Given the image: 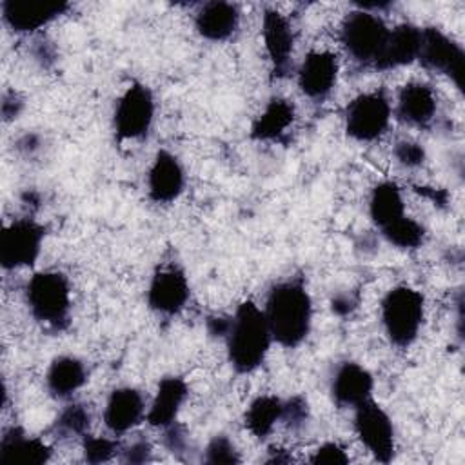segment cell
Listing matches in <instances>:
<instances>
[{
  "label": "cell",
  "instance_id": "1",
  "mask_svg": "<svg viewBox=\"0 0 465 465\" xmlns=\"http://www.w3.org/2000/svg\"><path fill=\"white\" fill-rule=\"evenodd\" d=\"M272 341L285 349L298 347L311 332L312 300L302 280L274 283L263 307Z\"/></svg>",
  "mask_w": 465,
  "mask_h": 465
},
{
  "label": "cell",
  "instance_id": "2",
  "mask_svg": "<svg viewBox=\"0 0 465 465\" xmlns=\"http://www.w3.org/2000/svg\"><path fill=\"white\" fill-rule=\"evenodd\" d=\"M272 336L263 309L252 300L238 305L225 336L227 361L238 374H251L265 361Z\"/></svg>",
  "mask_w": 465,
  "mask_h": 465
},
{
  "label": "cell",
  "instance_id": "3",
  "mask_svg": "<svg viewBox=\"0 0 465 465\" xmlns=\"http://www.w3.org/2000/svg\"><path fill=\"white\" fill-rule=\"evenodd\" d=\"M25 303L31 316L51 331H64L71 318V285L60 271L35 272L25 285Z\"/></svg>",
  "mask_w": 465,
  "mask_h": 465
},
{
  "label": "cell",
  "instance_id": "4",
  "mask_svg": "<svg viewBox=\"0 0 465 465\" xmlns=\"http://www.w3.org/2000/svg\"><path fill=\"white\" fill-rule=\"evenodd\" d=\"M425 298L411 285H396L380 302V318L387 340L400 349L411 347L421 329Z\"/></svg>",
  "mask_w": 465,
  "mask_h": 465
},
{
  "label": "cell",
  "instance_id": "5",
  "mask_svg": "<svg viewBox=\"0 0 465 465\" xmlns=\"http://www.w3.org/2000/svg\"><path fill=\"white\" fill-rule=\"evenodd\" d=\"M387 36L389 27L383 18L360 9L349 13L340 27L341 45L345 47L347 54L361 65H374Z\"/></svg>",
  "mask_w": 465,
  "mask_h": 465
},
{
  "label": "cell",
  "instance_id": "6",
  "mask_svg": "<svg viewBox=\"0 0 465 465\" xmlns=\"http://www.w3.org/2000/svg\"><path fill=\"white\" fill-rule=\"evenodd\" d=\"M391 102L383 89L354 96L343 113V127L349 138L369 143L378 140L391 122Z\"/></svg>",
  "mask_w": 465,
  "mask_h": 465
},
{
  "label": "cell",
  "instance_id": "7",
  "mask_svg": "<svg viewBox=\"0 0 465 465\" xmlns=\"http://www.w3.org/2000/svg\"><path fill=\"white\" fill-rule=\"evenodd\" d=\"M154 96L145 84L133 82L118 98L113 113V129L120 142L142 140L154 120Z\"/></svg>",
  "mask_w": 465,
  "mask_h": 465
},
{
  "label": "cell",
  "instance_id": "8",
  "mask_svg": "<svg viewBox=\"0 0 465 465\" xmlns=\"http://www.w3.org/2000/svg\"><path fill=\"white\" fill-rule=\"evenodd\" d=\"M354 432L361 445L380 463L392 461L396 454L394 425L387 411L372 398L354 407Z\"/></svg>",
  "mask_w": 465,
  "mask_h": 465
},
{
  "label": "cell",
  "instance_id": "9",
  "mask_svg": "<svg viewBox=\"0 0 465 465\" xmlns=\"http://www.w3.org/2000/svg\"><path fill=\"white\" fill-rule=\"evenodd\" d=\"M45 227L33 218H16L0 234V263L5 271L31 267L42 251Z\"/></svg>",
  "mask_w": 465,
  "mask_h": 465
},
{
  "label": "cell",
  "instance_id": "10",
  "mask_svg": "<svg viewBox=\"0 0 465 465\" xmlns=\"http://www.w3.org/2000/svg\"><path fill=\"white\" fill-rule=\"evenodd\" d=\"M418 60L425 69L449 76L460 91L463 89V62H465L463 49L441 29L438 27L421 29V45H420Z\"/></svg>",
  "mask_w": 465,
  "mask_h": 465
},
{
  "label": "cell",
  "instance_id": "11",
  "mask_svg": "<svg viewBox=\"0 0 465 465\" xmlns=\"http://www.w3.org/2000/svg\"><path fill=\"white\" fill-rule=\"evenodd\" d=\"M191 287L178 265H163L154 271L147 287V307L163 318L176 316L187 303Z\"/></svg>",
  "mask_w": 465,
  "mask_h": 465
},
{
  "label": "cell",
  "instance_id": "12",
  "mask_svg": "<svg viewBox=\"0 0 465 465\" xmlns=\"http://www.w3.org/2000/svg\"><path fill=\"white\" fill-rule=\"evenodd\" d=\"M69 9L67 2H44V0H4L2 20L20 35L35 33Z\"/></svg>",
  "mask_w": 465,
  "mask_h": 465
},
{
  "label": "cell",
  "instance_id": "13",
  "mask_svg": "<svg viewBox=\"0 0 465 465\" xmlns=\"http://www.w3.org/2000/svg\"><path fill=\"white\" fill-rule=\"evenodd\" d=\"M262 36L271 62V76L280 80L291 71L294 35L289 20L276 9H265L262 16Z\"/></svg>",
  "mask_w": 465,
  "mask_h": 465
},
{
  "label": "cell",
  "instance_id": "14",
  "mask_svg": "<svg viewBox=\"0 0 465 465\" xmlns=\"http://www.w3.org/2000/svg\"><path fill=\"white\" fill-rule=\"evenodd\" d=\"M338 56L331 51H309L298 71L296 80L300 91L311 100H323L331 94L338 80Z\"/></svg>",
  "mask_w": 465,
  "mask_h": 465
},
{
  "label": "cell",
  "instance_id": "15",
  "mask_svg": "<svg viewBox=\"0 0 465 465\" xmlns=\"http://www.w3.org/2000/svg\"><path fill=\"white\" fill-rule=\"evenodd\" d=\"M185 187V171L182 162L171 151L160 149L147 173V194L154 203L174 202Z\"/></svg>",
  "mask_w": 465,
  "mask_h": 465
},
{
  "label": "cell",
  "instance_id": "16",
  "mask_svg": "<svg viewBox=\"0 0 465 465\" xmlns=\"http://www.w3.org/2000/svg\"><path fill=\"white\" fill-rule=\"evenodd\" d=\"M372 389V374L356 361L340 363L331 378V396L340 409H354L371 398Z\"/></svg>",
  "mask_w": 465,
  "mask_h": 465
},
{
  "label": "cell",
  "instance_id": "17",
  "mask_svg": "<svg viewBox=\"0 0 465 465\" xmlns=\"http://www.w3.org/2000/svg\"><path fill=\"white\" fill-rule=\"evenodd\" d=\"M145 418V401L134 387H116L104 407V425L114 434H125Z\"/></svg>",
  "mask_w": 465,
  "mask_h": 465
},
{
  "label": "cell",
  "instance_id": "18",
  "mask_svg": "<svg viewBox=\"0 0 465 465\" xmlns=\"http://www.w3.org/2000/svg\"><path fill=\"white\" fill-rule=\"evenodd\" d=\"M421 45V29L414 24H398L394 29H389V36L381 53L374 62V69L391 71L418 60Z\"/></svg>",
  "mask_w": 465,
  "mask_h": 465
},
{
  "label": "cell",
  "instance_id": "19",
  "mask_svg": "<svg viewBox=\"0 0 465 465\" xmlns=\"http://www.w3.org/2000/svg\"><path fill=\"white\" fill-rule=\"evenodd\" d=\"M240 25L238 5L225 0H211L200 5L194 15L196 33L209 42L229 40Z\"/></svg>",
  "mask_w": 465,
  "mask_h": 465
},
{
  "label": "cell",
  "instance_id": "20",
  "mask_svg": "<svg viewBox=\"0 0 465 465\" xmlns=\"http://www.w3.org/2000/svg\"><path fill=\"white\" fill-rule=\"evenodd\" d=\"M53 450L40 438L27 436L20 427H7L0 438V463L4 465H44Z\"/></svg>",
  "mask_w": 465,
  "mask_h": 465
},
{
  "label": "cell",
  "instance_id": "21",
  "mask_svg": "<svg viewBox=\"0 0 465 465\" xmlns=\"http://www.w3.org/2000/svg\"><path fill=\"white\" fill-rule=\"evenodd\" d=\"M189 396L187 381L180 376H163L158 381L156 394L145 412V421L151 427L165 429L178 420V412Z\"/></svg>",
  "mask_w": 465,
  "mask_h": 465
},
{
  "label": "cell",
  "instance_id": "22",
  "mask_svg": "<svg viewBox=\"0 0 465 465\" xmlns=\"http://www.w3.org/2000/svg\"><path fill=\"white\" fill-rule=\"evenodd\" d=\"M436 94L430 85L409 82L398 93L396 116L400 122L414 127H427L436 114Z\"/></svg>",
  "mask_w": 465,
  "mask_h": 465
},
{
  "label": "cell",
  "instance_id": "23",
  "mask_svg": "<svg viewBox=\"0 0 465 465\" xmlns=\"http://www.w3.org/2000/svg\"><path fill=\"white\" fill-rule=\"evenodd\" d=\"M87 381L85 363L71 354L56 356L45 372V387L54 400H69Z\"/></svg>",
  "mask_w": 465,
  "mask_h": 465
},
{
  "label": "cell",
  "instance_id": "24",
  "mask_svg": "<svg viewBox=\"0 0 465 465\" xmlns=\"http://www.w3.org/2000/svg\"><path fill=\"white\" fill-rule=\"evenodd\" d=\"M296 118L294 105L282 96H272L251 125V138L256 142H280Z\"/></svg>",
  "mask_w": 465,
  "mask_h": 465
},
{
  "label": "cell",
  "instance_id": "25",
  "mask_svg": "<svg viewBox=\"0 0 465 465\" xmlns=\"http://www.w3.org/2000/svg\"><path fill=\"white\" fill-rule=\"evenodd\" d=\"M283 414V400L274 394H260L256 396L243 414L245 429L258 440H265L282 421Z\"/></svg>",
  "mask_w": 465,
  "mask_h": 465
},
{
  "label": "cell",
  "instance_id": "26",
  "mask_svg": "<svg viewBox=\"0 0 465 465\" xmlns=\"http://www.w3.org/2000/svg\"><path fill=\"white\" fill-rule=\"evenodd\" d=\"M405 214L401 191L394 182H380L372 187L369 196V216L380 229L392 223Z\"/></svg>",
  "mask_w": 465,
  "mask_h": 465
},
{
  "label": "cell",
  "instance_id": "27",
  "mask_svg": "<svg viewBox=\"0 0 465 465\" xmlns=\"http://www.w3.org/2000/svg\"><path fill=\"white\" fill-rule=\"evenodd\" d=\"M91 427V411L85 403H69L54 418L51 432L58 440L84 438Z\"/></svg>",
  "mask_w": 465,
  "mask_h": 465
},
{
  "label": "cell",
  "instance_id": "28",
  "mask_svg": "<svg viewBox=\"0 0 465 465\" xmlns=\"http://www.w3.org/2000/svg\"><path fill=\"white\" fill-rule=\"evenodd\" d=\"M380 231H381V236L398 249H416L425 240V227L414 218L405 214Z\"/></svg>",
  "mask_w": 465,
  "mask_h": 465
},
{
  "label": "cell",
  "instance_id": "29",
  "mask_svg": "<svg viewBox=\"0 0 465 465\" xmlns=\"http://www.w3.org/2000/svg\"><path fill=\"white\" fill-rule=\"evenodd\" d=\"M82 449H84V460L87 463H105L120 454L122 445L114 438L93 436L87 432L82 438Z\"/></svg>",
  "mask_w": 465,
  "mask_h": 465
},
{
  "label": "cell",
  "instance_id": "30",
  "mask_svg": "<svg viewBox=\"0 0 465 465\" xmlns=\"http://www.w3.org/2000/svg\"><path fill=\"white\" fill-rule=\"evenodd\" d=\"M203 461L209 465H222V463H240L242 456L232 440L225 434H216L209 440L203 450Z\"/></svg>",
  "mask_w": 465,
  "mask_h": 465
},
{
  "label": "cell",
  "instance_id": "31",
  "mask_svg": "<svg viewBox=\"0 0 465 465\" xmlns=\"http://www.w3.org/2000/svg\"><path fill=\"white\" fill-rule=\"evenodd\" d=\"M309 403L303 396H292L283 401L282 421L291 430H300L309 421Z\"/></svg>",
  "mask_w": 465,
  "mask_h": 465
},
{
  "label": "cell",
  "instance_id": "32",
  "mask_svg": "<svg viewBox=\"0 0 465 465\" xmlns=\"http://www.w3.org/2000/svg\"><path fill=\"white\" fill-rule=\"evenodd\" d=\"M394 158L401 167L416 169L425 162V149L414 140H400L394 145Z\"/></svg>",
  "mask_w": 465,
  "mask_h": 465
},
{
  "label": "cell",
  "instance_id": "33",
  "mask_svg": "<svg viewBox=\"0 0 465 465\" xmlns=\"http://www.w3.org/2000/svg\"><path fill=\"white\" fill-rule=\"evenodd\" d=\"M309 461L316 465H345L349 463V454L338 441H325L316 447Z\"/></svg>",
  "mask_w": 465,
  "mask_h": 465
},
{
  "label": "cell",
  "instance_id": "34",
  "mask_svg": "<svg viewBox=\"0 0 465 465\" xmlns=\"http://www.w3.org/2000/svg\"><path fill=\"white\" fill-rule=\"evenodd\" d=\"M118 456L124 463H147L153 460V445L147 440H134L122 447Z\"/></svg>",
  "mask_w": 465,
  "mask_h": 465
},
{
  "label": "cell",
  "instance_id": "35",
  "mask_svg": "<svg viewBox=\"0 0 465 465\" xmlns=\"http://www.w3.org/2000/svg\"><path fill=\"white\" fill-rule=\"evenodd\" d=\"M163 443L173 454L174 452H183L187 449V443H189V436L185 432V427L180 425L178 421L165 427L163 429Z\"/></svg>",
  "mask_w": 465,
  "mask_h": 465
},
{
  "label": "cell",
  "instance_id": "36",
  "mask_svg": "<svg viewBox=\"0 0 465 465\" xmlns=\"http://www.w3.org/2000/svg\"><path fill=\"white\" fill-rule=\"evenodd\" d=\"M358 303H360V300L352 292H338L336 296L331 298V311H332V314L345 318L356 311Z\"/></svg>",
  "mask_w": 465,
  "mask_h": 465
},
{
  "label": "cell",
  "instance_id": "37",
  "mask_svg": "<svg viewBox=\"0 0 465 465\" xmlns=\"http://www.w3.org/2000/svg\"><path fill=\"white\" fill-rule=\"evenodd\" d=\"M24 109V98L15 91H5L2 94V118L4 122H11L18 118Z\"/></svg>",
  "mask_w": 465,
  "mask_h": 465
},
{
  "label": "cell",
  "instance_id": "38",
  "mask_svg": "<svg viewBox=\"0 0 465 465\" xmlns=\"http://www.w3.org/2000/svg\"><path fill=\"white\" fill-rule=\"evenodd\" d=\"M16 149L24 156H33L42 149V138L36 133H25L16 140Z\"/></svg>",
  "mask_w": 465,
  "mask_h": 465
},
{
  "label": "cell",
  "instance_id": "39",
  "mask_svg": "<svg viewBox=\"0 0 465 465\" xmlns=\"http://www.w3.org/2000/svg\"><path fill=\"white\" fill-rule=\"evenodd\" d=\"M207 332L214 338H225L229 329H231V316H223V314H216V316H209L207 322Z\"/></svg>",
  "mask_w": 465,
  "mask_h": 465
},
{
  "label": "cell",
  "instance_id": "40",
  "mask_svg": "<svg viewBox=\"0 0 465 465\" xmlns=\"http://www.w3.org/2000/svg\"><path fill=\"white\" fill-rule=\"evenodd\" d=\"M33 56H35L36 62L42 64V67H49L56 60V53H54L53 44L45 42V40H40V42L35 44Z\"/></svg>",
  "mask_w": 465,
  "mask_h": 465
},
{
  "label": "cell",
  "instance_id": "41",
  "mask_svg": "<svg viewBox=\"0 0 465 465\" xmlns=\"http://www.w3.org/2000/svg\"><path fill=\"white\" fill-rule=\"evenodd\" d=\"M416 191L434 202V205L443 207L447 203V191L443 189H430V187H416Z\"/></svg>",
  "mask_w": 465,
  "mask_h": 465
},
{
  "label": "cell",
  "instance_id": "42",
  "mask_svg": "<svg viewBox=\"0 0 465 465\" xmlns=\"http://www.w3.org/2000/svg\"><path fill=\"white\" fill-rule=\"evenodd\" d=\"M265 463H289L292 461V456L285 449H271L269 456L263 460Z\"/></svg>",
  "mask_w": 465,
  "mask_h": 465
}]
</instances>
